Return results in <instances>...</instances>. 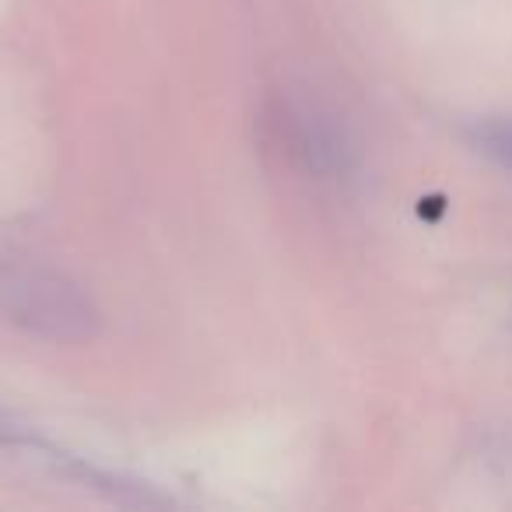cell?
Instances as JSON below:
<instances>
[{
    "instance_id": "obj_1",
    "label": "cell",
    "mask_w": 512,
    "mask_h": 512,
    "mask_svg": "<svg viewBox=\"0 0 512 512\" xmlns=\"http://www.w3.org/2000/svg\"><path fill=\"white\" fill-rule=\"evenodd\" d=\"M0 313L25 334L85 344L99 334V309L78 281L36 260H0Z\"/></svg>"
},
{
    "instance_id": "obj_2",
    "label": "cell",
    "mask_w": 512,
    "mask_h": 512,
    "mask_svg": "<svg viewBox=\"0 0 512 512\" xmlns=\"http://www.w3.org/2000/svg\"><path fill=\"white\" fill-rule=\"evenodd\" d=\"M467 141L498 169L512 172V116H484L467 130Z\"/></svg>"
}]
</instances>
